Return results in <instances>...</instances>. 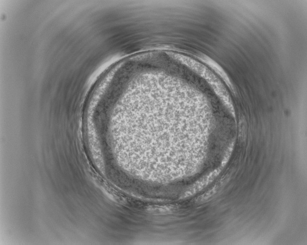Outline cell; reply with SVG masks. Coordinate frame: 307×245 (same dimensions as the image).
Here are the masks:
<instances>
[{
    "instance_id": "cell-1",
    "label": "cell",
    "mask_w": 307,
    "mask_h": 245,
    "mask_svg": "<svg viewBox=\"0 0 307 245\" xmlns=\"http://www.w3.org/2000/svg\"><path fill=\"white\" fill-rule=\"evenodd\" d=\"M220 172V170H216L198 181L183 194L182 197L187 198L203 189L212 181L215 177L218 175Z\"/></svg>"
},
{
    "instance_id": "cell-2",
    "label": "cell",
    "mask_w": 307,
    "mask_h": 245,
    "mask_svg": "<svg viewBox=\"0 0 307 245\" xmlns=\"http://www.w3.org/2000/svg\"><path fill=\"white\" fill-rule=\"evenodd\" d=\"M199 58L203 62L208 65L212 69H213L219 75H220L224 80L230 89L233 91V92H235L234 88L233 87V86L227 75L223 69L218 64H217L211 58L205 54L200 55L199 56Z\"/></svg>"
},
{
    "instance_id": "cell-3",
    "label": "cell",
    "mask_w": 307,
    "mask_h": 245,
    "mask_svg": "<svg viewBox=\"0 0 307 245\" xmlns=\"http://www.w3.org/2000/svg\"><path fill=\"white\" fill-rule=\"evenodd\" d=\"M220 186V184L215 185L211 189L199 196L196 199V202L198 203H204L210 199L217 193Z\"/></svg>"
}]
</instances>
